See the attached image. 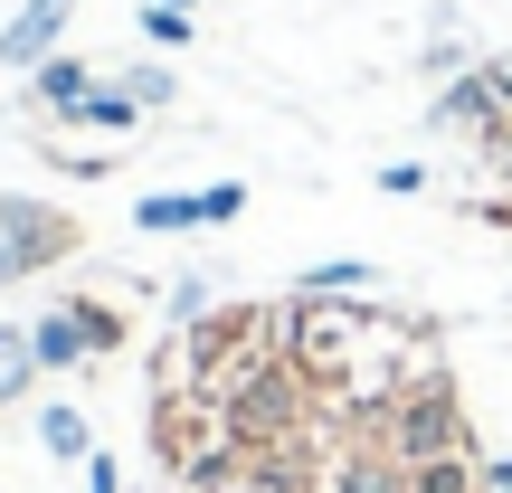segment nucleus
Here are the masks:
<instances>
[{
  "mask_svg": "<svg viewBox=\"0 0 512 493\" xmlns=\"http://www.w3.org/2000/svg\"><path fill=\"white\" fill-rule=\"evenodd\" d=\"M219 418H228V437H238L247 456H266V446L313 437V418H323V389H313L304 361H285V351H256L238 380L219 389Z\"/></svg>",
  "mask_w": 512,
  "mask_h": 493,
  "instance_id": "obj_1",
  "label": "nucleus"
},
{
  "mask_svg": "<svg viewBox=\"0 0 512 493\" xmlns=\"http://www.w3.org/2000/svg\"><path fill=\"white\" fill-rule=\"evenodd\" d=\"M370 437H380L399 465L484 456V446H475V418H465V399H456V380H446V370H418L408 389H389V399L370 408Z\"/></svg>",
  "mask_w": 512,
  "mask_h": 493,
  "instance_id": "obj_2",
  "label": "nucleus"
},
{
  "mask_svg": "<svg viewBox=\"0 0 512 493\" xmlns=\"http://www.w3.org/2000/svg\"><path fill=\"white\" fill-rule=\"evenodd\" d=\"M256 351H275V313L266 304H209L200 323L181 332V389H209V399H219Z\"/></svg>",
  "mask_w": 512,
  "mask_h": 493,
  "instance_id": "obj_3",
  "label": "nucleus"
},
{
  "mask_svg": "<svg viewBox=\"0 0 512 493\" xmlns=\"http://www.w3.org/2000/svg\"><path fill=\"white\" fill-rule=\"evenodd\" d=\"M0 247L19 256V275H48L86 247V228L67 219L57 200H29V190H0Z\"/></svg>",
  "mask_w": 512,
  "mask_h": 493,
  "instance_id": "obj_4",
  "label": "nucleus"
},
{
  "mask_svg": "<svg viewBox=\"0 0 512 493\" xmlns=\"http://www.w3.org/2000/svg\"><path fill=\"white\" fill-rule=\"evenodd\" d=\"M67 29H76V0H19V10L0 19V67L10 76L48 67V57L67 48Z\"/></svg>",
  "mask_w": 512,
  "mask_h": 493,
  "instance_id": "obj_5",
  "label": "nucleus"
},
{
  "mask_svg": "<svg viewBox=\"0 0 512 493\" xmlns=\"http://www.w3.org/2000/svg\"><path fill=\"white\" fill-rule=\"evenodd\" d=\"M494 124H503V105H494V86H484V57L427 95V133H465V143H484Z\"/></svg>",
  "mask_w": 512,
  "mask_h": 493,
  "instance_id": "obj_6",
  "label": "nucleus"
},
{
  "mask_svg": "<svg viewBox=\"0 0 512 493\" xmlns=\"http://www.w3.org/2000/svg\"><path fill=\"white\" fill-rule=\"evenodd\" d=\"M238 493H323V456H313V437H294V446H266V456H247Z\"/></svg>",
  "mask_w": 512,
  "mask_h": 493,
  "instance_id": "obj_7",
  "label": "nucleus"
},
{
  "mask_svg": "<svg viewBox=\"0 0 512 493\" xmlns=\"http://www.w3.org/2000/svg\"><path fill=\"white\" fill-rule=\"evenodd\" d=\"M86 95H95V67H86L76 48H57L48 67H29V105L48 114V124H76V105H86Z\"/></svg>",
  "mask_w": 512,
  "mask_h": 493,
  "instance_id": "obj_8",
  "label": "nucleus"
},
{
  "mask_svg": "<svg viewBox=\"0 0 512 493\" xmlns=\"http://www.w3.org/2000/svg\"><path fill=\"white\" fill-rule=\"evenodd\" d=\"M323 493H408V465L389 456L380 437H361V446H342V456H332Z\"/></svg>",
  "mask_w": 512,
  "mask_h": 493,
  "instance_id": "obj_9",
  "label": "nucleus"
},
{
  "mask_svg": "<svg viewBox=\"0 0 512 493\" xmlns=\"http://www.w3.org/2000/svg\"><path fill=\"white\" fill-rule=\"evenodd\" d=\"M29 351H38V370H86V361H95L86 323H76L67 304H57V313H38V323H29Z\"/></svg>",
  "mask_w": 512,
  "mask_h": 493,
  "instance_id": "obj_10",
  "label": "nucleus"
},
{
  "mask_svg": "<svg viewBox=\"0 0 512 493\" xmlns=\"http://www.w3.org/2000/svg\"><path fill=\"white\" fill-rule=\"evenodd\" d=\"M143 124H152V114L133 105V95L114 86V76H95V95L76 105V133H105V143H124V133H143Z\"/></svg>",
  "mask_w": 512,
  "mask_h": 493,
  "instance_id": "obj_11",
  "label": "nucleus"
},
{
  "mask_svg": "<svg viewBox=\"0 0 512 493\" xmlns=\"http://www.w3.org/2000/svg\"><path fill=\"white\" fill-rule=\"evenodd\" d=\"M133 228H143V238H190V228H209L200 190H143V200H133Z\"/></svg>",
  "mask_w": 512,
  "mask_h": 493,
  "instance_id": "obj_12",
  "label": "nucleus"
},
{
  "mask_svg": "<svg viewBox=\"0 0 512 493\" xmlns=\"http://www.w3.org/2000/svg\"><path fill=\"white\" fill-rule=\"evenodd\" d=\"M38 446H48L57 465H86V456H95V427H86V408H76V399H48V408H38Z\"/></svg>",
  "mask_w": 512,
  "mask_h": 493,
  "instance_id": "obj_13",
  "label": "nucleus"
},
{
  "mask_svg": "<svg viewBox=\"0 0 512 493\" xmlns=\"http://www.w3.org/2000/svg\"><path fill=\"white\" fill-rule=\"evenodd\" d=\"M238 475H247V446L219 437V446H200V456H190L171 484H181V493H238Z\"/></svg>",
  "mask_w": 512,
  "mask_h": 493,
  "instance_id": "obj_14",
  "label": "nucleus"
},
{
  "mask_svg": "<svg viewBox=\"0 0 512 493\" xmlns=\"http://www.w3.org/2000/svg\"><path fill=\"white\" fill-rule=\"evenodd\" d=\"M38 380H48V370H38V351H29V323H0V408H19Z\"/></svg>",
  "mask_w": 512,
  "mask_h": 493,
  "instance_id": "obj_15",
  "label": "nucleus"
},
{
  "mask_svg": "<svg viewBox=\"0 0 512 493\" xmlns=\"http://www.w3.org/2000/svg\"><path fill=\"white\" fill-rule=\"evenodd\" d=\"M370 285H380V266H370V256H323V266L294 275V294H370Z\"/></svg>",
  "mask_w": 512,
  "mask_h": 493,
  "instance_id": "obj_16",
  "label": "nucleus"
},
{
  "mask_svg": "<svg viewBox=\"0 0 512 493\" xmlns=\"http://www.w3.org/2000/svg\"><path fill=\"white\" fill-rule=\"evenodd\" d=\"M114 86H124V95H133L143 114H171V105H181V76H171L162 57H133V67L114 76Z\"/></svg>",
  "mask_w": 512,
  "mask_h": 493,
  "instance_id": "obj_17",
  "label": "nucleus"
},
{
  "mask_svg": "<svg viewBox=\"0 0 512 493\" xmlns=\"http://www.w3.org/2000/svg\"><path fill=\"white\" fill-rule=\"evenodd\" d=\"M67 313H76V323H86V342H95V361H105V351H124V342H133V323H124V304H105V294H67Z\"/></svg>",
  "mask_w": 512,
  "mask_h": 493,
  "instance_id": "obj_18",
  "label": "nucleus"
},
{
  "mask_svg": "<svg viewBox=\"0 0 512 493\" xmlns=\"http://www.w3.org/2000/svg\"><path fill=\"white\" fill-rule=\"evenodd\" d=\"M408 493H484V456H437V465H408Z\"/></svg>",
  "mask_w": 512,
  "mask_h": 493,
  "instance_id": "obj_19",
  "label": "nucleus"
},
{
  "mask_svg": "<svg viewBox=\"0 0 512 493\" xmlns=\"http://www.w3.org/2000/svg\"><path fill=\"white\" fill-rule=\"evenodd\" d=\"M143 38H152V57H181L190 38H200V10H171V0H143Z\"/></svg>",
  "mask_w": 512,
  "mask_h": 493,
  "instance_id": "obj_20",
  "label": "nucleus"
},
{
  "mask_svg": "<svg viewBox=\"0 0 512 493\" xmlns=\"http://www.w3.org/2000/svg\"><path fill=\"white\" fill-rule=\"evenodd\" d=\"M209 304H219V294H209V275H181V285L162 294V323H171V332H190V323H200Z\"/></svg>",
  "mask_w": 512,
  "mask_h": 493,
  "instance_id": "obj_21",
  "label": "nucleus"
},
{
  "mask_svg": "<svg viewBox=\"0 0 512 493\" xmlns=\"http://www.w3.org/2000/svg\"><path fill=\"white\" fill-rule=\"evenodd\" d=\"M48 162L67 171V181H105V171H114V143H48Z\"/></svg>",
  "mask_w": 512,
  "mask_h": 493,
  "instance_id": "obj_22",
  "label": "nucleus"
},
{
  "mask_svg": "<svg viewBox=\"0 0 512 493\" xmlns=\"http://www.w3.org/2000/svg\"><path fill=\"white\" fill-rule=\"evenodd\" d=\"M418 67H427V76H437V86H446V76H465V67H475V48H465L456 29H437V38H427V48H418Z\"/></svg>",
  "mask_w": 512,
  "mask_h": 493,
  "instance_id": "obj_23",
  "label": "nucleus"
},
{
  "mask_svg": "<svg viewBox=\"0 0 512 493\" xmlns=\"http://www.w3.org/2000/svg\"><path fill=\"white\" fill-rule=\"evenodd\" d=\"M200 219H209V228L247 219V181H209V190H200Z\"/></svg>",
  "mask_w": 512,
  "mask_h": 493,
  "instance_id": "obj_24",
  "label": "nucleus"
},
{
  "mask_svg": "<svg viewBox=\"0 0 512 493\" xmlns=\"http://www.w3.org/2000/svg\"><path fill=\"white\" fill-rule=\"evenodd\" d=\"M380 190H389V200H408V190H427V162H389V171H380Z\"/></svg>",
  "mask_w": 512,
  "mask_h": 493,
  "instance_id": "obj_25",
  "label": "nucleus"
},
{
  "mask_svg": "<svg viewBox=\"0 0 512 493\" xmlns=\"http://www.w3.org/2000/svg\"><path fill=\"white\" fill-rule=\"evenodd\" d=\"M86 493H124V465H114L105 446H95V456H86Z\"/></svg>",
  "mask_w": 512,
  "mask_h": 493,
  "instance_id": "obj_26",
  "label": "nucleus"
},
{
  "mask_svg": "<svg viewBox=\"0 0 512 493\" xmlns=\"http://www.w3.org/2000/svg\"><path fill=\"white\" fill-rule=\"evenodd\" d=\"M484 86H494V105H503V124H512V48L484 57Z\"/></svg>",
  "mask_w": 512,
  "mask_h": 493,
  "instance_id": "obj_27",
  "label": "nucleus"
},
{
  "mask_svg": "<svg viewBox=\"0 0 512 493\" xmlns=\"http://www.w3.org/2000/svg\"><path fill=\"white\" fill-rule=\"evenodd\" d=\"M484 493H512V456H484Z\"/></svg>",
  "mask_w": 512,
  "mask_h": 493,
  "instance_id": "obj_28",
  "label": "nucleus"
},
{
  "mask_svg": "<svg viewBox=\"0 0 512 493\" xmlns=\"http://www.w3.org/2000/svg\"><path fill=\"white\" fill-rule=\"evenodd\" d=\"M10 285H19V256H10V247H0V294H10Z\"/></svg>",
  "mask_w": 512,
  "mask_h": 493,
  "instance_id": "obj_29",
  "label": "nucleus"
},
{
  "mask_svg": "<svg viewBox=\"0 0 512 493\" xmlns=\"http://www.w3.org/2000/svg\"><path fill=\"white\" fill-rule=\"evenodd\" d=\"M171 493H181V484H171Z\"/></svg>",
  "mask_w": 512,
  "mask_h": 493,
  "instance_id": "obj_30",
  "label": "nucleus"
}]
</instances>
